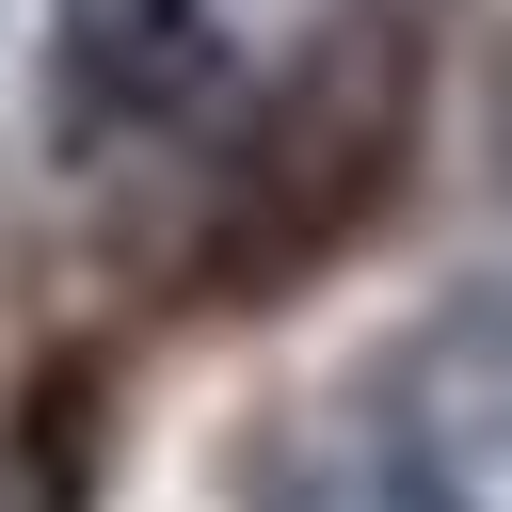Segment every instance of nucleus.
I'll return each mask as SVG.
<instances>
[{
	"label": "nucleus",
	"mask_w": 512,
	"mask_h": 512,
	"mask_svg": "<svg viewBox=\"0 0 512 512\" xmlns=\"http://www.w3.org/2000/svg\"><path fill=\"white\" fill-rule=\"evenodd\" d=\"M240 512H480V480L416 416V368H384L352 400H288L240 448Z\"/></svg>",
	"instance_id": "nucleus-2"
},
{
	"label": "nucleus",
	"mask_w": 512,
	"mask_h": 512,
	"mask_svg": "<svg viewBox=\"0 0 512 512\" xmlns=\"http://www.w3.org/2000/svg\"><path fill=\"white\" fill-rule=\"evenodd\" d=\"M400 144H416V64L384 32L320 48L208 176V224H192V272L208 304H272L288 272H320L336 240H368V208L400 192Z\"/></svg>",
	"instance_id": "nucleus-1"
},
{
	"label": "nucleus",
	"mask_w": 512,
	"mask_h": 512,
	"mask_svg": "<svg viewBox=\"0 0 512 512\" xmlns=\"http://www.w3.org/2000/svg\"><path fill=\"white\" fill-rule=\"evenodd\" d=\"M48 96H64V128L160 144V128H192V112L224 96V16H208V0H64Z\"/></svg>",
	"instance_id": "nucleus-3"
}]
</instances>
